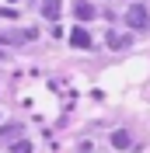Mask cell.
<instances>
[{"mask_svg":"<svg viewBox=\"0 0 150 153\" xmlns=\"http://www.w3.org/2000/svg\"><path fill=\"white\" fill-rule=\"evenodd\" d=\"M147 7H140V4H133V7L129 10H126V25H129V28H136V31H140V28H147Z\"/></svg>","mask_w":150,"mask_h":153,"instance_id":"1","label":"cell"},{"mask_svg":"<svg viewBox=\"0 0 150 153\" xmlns=\"http://www.w3.org/2000/svg\"><path fill=\"white\" fill-rule=\"evenodd\" d=\"M70 45L74 49H91V35H87L84 28H74L70 31Z\"/></svg>","mask_w":150,"mask_h":153,"instance_id":"2","label":"cell"},{"mask_svg":"<svg viewBox=\"0 0 150 153\" xmlns=\"http://www.w3.org/2000/svg\"><path fill=\"white\" fill-rule=\"evenodd\" d=\"M59 10H63V4H59V0H42V14H46L49 21H56Z\"/></svg>","mask_w":150,"mask_h":153,"instance_id":"3","label":"cell"},{"mask_svg":"<svg viewBox=\"0 0 150 153\" xmlns=\"http://www.w3.org/2000/svg\"><path fill=\"white\" fill-rule=\"evenodd\" d=\"M77 18H80V21H91L94 18V4H91V0H77Z\"/></svg>","mask_w":150,"mask_h":153,"instance_id":"4","label":"cell"},{"mask_svg":"<svg viewBox=\"0 0 150 153\" xmlns=\"http://www.w3.org/2000/svg\"><path fill=\"white\" fill-rule=\"evenodd\" d=\"M112 146H119V150H133V139L126 129H119V132H112Z\"/></svg>","mask_w":150,"mask_h":153,"instance_id":"5","label":"cell"},{"mask_svg":"<svg viewBox=\"0 0 150 153\" xmlns=\"http://www.w3.org/2000/svg\"><path fill=\"white\" fill-rule=\"evenodd\" d=\"M129 45V35H119V31H108V49H126Z\"/></svg>","mask_w":150,"mask_h":153,"instance_id":"6","label":"cell"},{"mask_svg":"<svg viewBox=\"0 0 150 153\" xmlns=\"http://www.w3.org/2000/svg\"><path fill=\"white\" fill-rule=\"evenodd\" d=\"M10 153H32V143H14V146H10Z\"/></svg>","mask_w":150,"mask_h":153,"instance_id":"7","label":"cell"},{"mask_svg":"<svg viewBox=\"0 0 150 153\" xmlns=\"http://www.w3.org/2000/svg\"><path fill=\"white\" fill-rule=\"evenodd\" d=\"M7 4H18V0H7Z\"/></svg>","mask_w":150,"mask_h":153,"instance_id":"8","label":"cell"}]
</instances>
